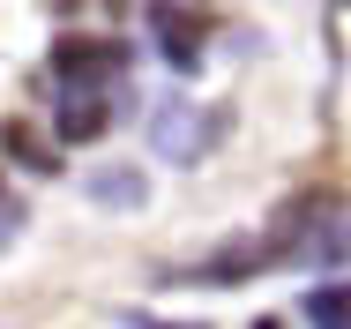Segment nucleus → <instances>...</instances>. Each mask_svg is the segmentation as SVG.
<instances>
[{
	"label": "nucleus",
	"instance_id": "f257e3e1",
	"mask_svg": "<svg viewBox=\"0 0 351 329\" xmlns=\"http://www.w3.org/2000/svg\"><path fill=\"white\" fill-rule=\"evenodd\" d=\"M217 113H202V105H157L149 113V150L165 157V165H202L217 150Z\"/></svg>",
	"mask_w": 351,
	"mask_h": 329
},
{
	"label": "nucleus",
	"instance_id": "f03ea898",
	"mask_svg": "<svg viewBox=\"0 0 351 329\" xmlns=\"http://www.w3.org/2000/svg\"><path fill=\"white\" fill-rule=\"evenodd\" d=\"M299 262L344 269L351 262V202H314L306 225H299Z\"/></svg>",
	"mask_w": 351,
	"mask_h": 329
},
{
	"label": "nucleus",
	"instance_id": "7ed1b4c3",
	"mask_svg": "<svg viewBox=\"0 0 351 329\" xmlns=\"http://www.w3.org/2000/svg\"><path fill=\"white\" fill-rule=\"evenodd\" d=\"M60 82H97V90H120V75H128V45H112V38H68L60 53Z\"/></svg>",
	"mask_w": 351,
	"mask_h": 329
},
{
	"label": "nucleus",
	"instance_id": "20e7f679",
	"mask_svg": "<svg viewBox=\"0 0 351 329\" xmlns=\"http://www.w3.org/2000/svg\"><path fill=\"white\" fill-rule=\"evenodd\" d=\"M105 120H112V90H97V82H60V113H53L60 142H97Z\"/></svg>",
	"mask_w": 351,
	"mask_h": 329
},
{
	"label": "nucleus",
	"instance_id": "39448f33",
	"mask_svg": "<svg viewBox=\"0 0 351 329\" xmlns=\"http://www.w3.org/2000/svg\"><path fill=\"white\" fill-rule=\"evenodd\" d=\"M90 195L105 202V209H142V195H149V188H142V172H128V165H120V172H97V180H90Z\"/></svg>",
	"mask_w": 351,
	"mask_h": 329
},
{
	"label": "nucleus",
	"instance_id": "423d86ee",
	"mask_svg": "<svg viewBox=\"0 0 351 329\" xmlns=\"http://www.w3.org/2000/svg\"><path fill=\"white\" fill-rule=\"evenodd\" d=\"M299 315H306V322H351V284H337V292H306V307H299Z\"/></svg>",
	"mask_w": 351,
	"mask_h": 329
},
{
	"label": "nucleus",
	"instance_id": "0eeeda50",
	"mask_svg": "<svg viewBox=\"0 0 351 329\" xmlns=\"http://www.w3.org/2000/svg\"><path fill=\"white\" fill-rule=\"evenodd\" d=\"M157 30H165V53H172V60L195 67V30H180V23H157Z\"/></svg>",
	"mask_w": 351,
	"mask_h": 329
}]
</instances>
